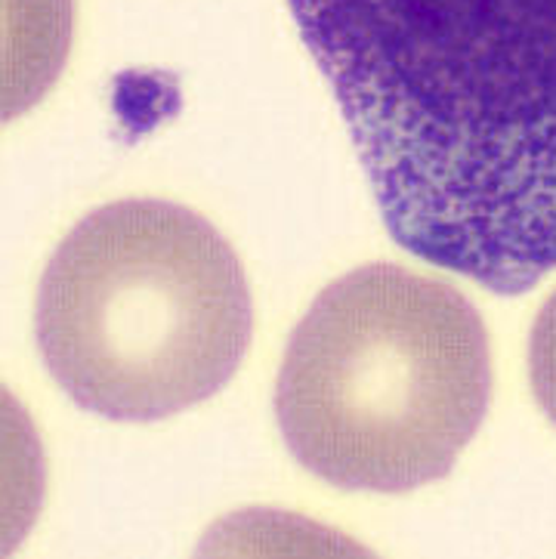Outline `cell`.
Listing matches in <instances>:
<instances>
[{"label": "cell", "mask_w": 556, "mask_h": 559, "mask_svg": "<svg viewBox=\"0 0 556 559\" xmlns=\"http://www.w3.org/2000/svg\"><path fill=\"white\" fill-rule=\"evenodd\" d=\"M417 260L495 294L556 270V0H287Z\"/></svg>", "instance_id": "obj_1"}, {"label": "cell", "mask_w": 556, "mask_h": 559, "mask_svg": "<svg viewBox=\"0 0 556 559\" xmlns=\"http://www.w3.org/2000/svg\"><path fill=\"white\" fill-rule=\"evenodd\" d=\"M488 393V334L464 294L371 263L328 285L291 334L275 412L309 473L399 495L454 467Z\"/></svg>", "instance_id": "obj_2"}, {"label": "cell", "mask_w": 556, "mask_h": 559, "mask_svg": "<svg viewBox=\"0 0 556 559\" xmlns=\"http://www.w3.org/2000/svg\"><path fill=\"white\" fill-rule=\"evenodd\" d=\"M229 241L170 201H115L66 235L37 290L56 383L111 420L180 415L226 386L251 343Z\"/></svg>", "instance_id": "obj_3"}, {"label": "cell", "mask_w": 556, "mask_h": 559, "mask_svg": "<svg viewBox=\"0 0 556 559\" xmlns=\"http://www.w3.org/2000/svg\"><path fill=\"white\" fill-rule=\"evenodd\" d=\"M529 368H532V390L541 408L556 424V294L541 307L532 341H529Z\"/></svg>", "instance_id": "obj_4"}]
</instances>
